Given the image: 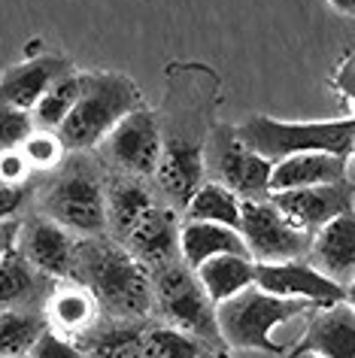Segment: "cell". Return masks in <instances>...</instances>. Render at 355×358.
<instances>
[{
	"label": "cell",
	"instance_id": "cell-1",
	"mask_svg": "<svg viewBox=\"0 0 355 358\" xmlns=\"http://www.w3.org/2000/svg\"><path fill=\"white\" fill-rule=\"evenodd\" d=\"M70 276L92 289L106 319L143 322L155 310V282L149 267L110 234L79 237Z\"/></svg>",
	"mask_w": 355,
	"mask_h": 358
},
{
	"label": "cell",
	"instance_id": "cell-2",
	"mask_svg": "<svg viewBox=\"0 0 355 358\" xmlns=\"http://www.w3.org/2000/svg\"><path fill=\"white\" fill-rule=\"evenodd\" d=\"M140 106L146 103L131 76L113 73V70L82 73L79 101L73 113L67 115V122L58 128V137L64 140L67 152H92L110 137V131L128 113L140 110Z\"/></svg>",
	"mask_w": 355,
	"mask_h": 358
},
{
	"label": "cell",
	"instance_id": "cell-3",
	"mask_svg": "<svg viewBox=\"0 0 355 358\" xmlns=\"http://www.w3.org/2000/svg\"><path fill=\"white\" fill-rule=\"evenodd\" d=\"M310 310H316V303L295 301V298H277V294L264 292L259 285H249L246 292L216 303V322H219V334L225 346L243 349V352L282 355L286 352V343L273 340V331L291 319L307 316Z\"/></svg>",
	"mask_w": 355,
	"mask_h": 358
},
{
	"label": "cell",
	"instance_id": "cell-4",
	"mask_svg": "<svg viewBox=\"0 0 355 358\" xmlns=\"http://www.w3.org/2000/svg\"><path fill=\"white\" fill-rule=\"evenodd\" d=\"M43 216L76 237L106 234V176L85 152H73L43 189Z\"/></svg>",
	"mask_w": 355,
	"mask_h": 358
},
{
	"label": "cell",
	"instance_id": "cell-5",
	"mask_svg": "<svg viewBox=\"0 0 355 358\" xmlns=\"http://www.w3.org/2000/svg\"><path fill=\"white\" fill-rule=\"evenodd\" d=\"M237 137L273 164L289 155H300V152H331V155L349 158L355 140V115L328 122H282L270 115H252L237 124Z\"/></svg>",
	"mask_w": 355,
	"mask_h": 358
},
{
	"label": "cell",
	"instance_id": "cell-6",
	"mask_svg": "<svg viewBox=\"0 0 355 358\" xmlns=\"http://www.w3.org/2000/svg\"><path fill=\"white\" fill-rule=\"evenodd\" d=\"M152 282H155V310L161 313L164 325L180 328L185 334L203 340L212 349L225 346L216 322V303L210 301L198 273L182 258L155 271Z\"/></svg>",
	"mask_w": 355,
	"mask_h": 358
},
{
	"label": "cell",
	"instance_id": "cell-7",
	"mask_svg": "<svg viewBox=\"0 0 355 358\" xmlns=\"http://www.w3.org/2000/svg\"><path fill=\"white\" fill-rule=\"evenodd\" d=\"M273 161L261 158L237 137V124H212L203 143V176L231 189L243 201L270 198Z\"/></svg>",
	"mask_w": 355,
	"mask_h": 358
},
{
	"label": "cell",
	"instance_id": "cell-8",
	"mask_svg": "<svg viewBox=\"0 0 355 358\" xmlns=\"http://www.w3.org/2000/svg\"><path fill=\"white\" fill-rule=\"evenodd\" d=\"M237 231L255 264L298 262V258H307L310 243H313V237L300 231L270 198L243 201Z\"/></svg>",
	"mask_w": 355,
	"mask_h": 358
},
{
	"label": "cell",
	"instance_id": "cell-9",
	"mask_svg": "<svg viewBox=\"0 0 355 358\" xmlns=\"http://www.w3.org/2000/svg\"><path fill=\"white\" fill-rule=\"evenodd\" d=\"M97 149H103V155L115 167V173L149 179L155 176L158 164H161V149H164L161 122L149 106H140V110L128 113L115 124L110 137Z\"/></svg>",
	"mask_w": 355,
	"mask_h": 358
},
{
	"label": "cell",
	"instance_id": "cell-10",
	"mask_svg": "<svg viewBox=\"0 0 355 358\" xmlns=\"http://www.w3.org/2000/svg\"><path fill=\"white\" fill-rule=\"evenodd\" d=\"M270 201L295 222L300 231L310 237L319 228H325L331 219L355 210V185L349 179L340 182H325V185H307V189H289V192H273Z\"/></svg>",
	"mask_w": 355,
	"mask_h": 358
},
{
	"label": "cell",
	"instance_id": "cell-11",
	"mask_svg": "<svg viewBox=\"0 0 355 358\" xmlns=\"http://www.w3.org/2000/svg\"><path fill=\"white\" fill-rule=\"evenodd\" d=\"M255 285L277 298H295L310 301L316 307H331V303L346 301V289L319 273L304 258L298 262H280V264H255Z\"/></svg>",
	"mask_w": 355,
	"mask_h": 358
},
{
	"label": "cell",
	"instance_id": "cell-12",
	"mask_svg": "<svg viewBox=\"0 0 355 358\" xmlns=\"http://www.w3.org/2000/svg\"><path fill=\"white\" fill-rule=\"evenodd\" d=\"M79 240L70 234L64 225L52 222L49 216H34L22 219V234H19V252L37 267L49 280H64L73 273V258H76Z\"/></svg>",
	"mask_w": 355,
	"mask_h": 358
},
{
	"label": "cell",
	"instance_id": "cell-13",
	"mask_svg": "<svg viewBox=\"0 0 355 358\" xmlns=\"http://www.w3.org/2000/svg\"><path fill=\"white\" fill-rule=\"evenodd\" d=\"M180 225L173 207L155 203L143 219L134 225V231L125 237V246L140 264L149 267V273L161 271V267L180 262Z\"/></svg>",
	"mask_w": 355,
	"mask_h": 358
},
{
	"label": "cell",
	"instance_id": "cell-14",
	"mask_svg": "<svg viewBox=\"0 0 355 358\" xmlns=\"http://www.w3.org/2000/svg\"><path fill=\"white\" fill-rule=\"evenodd\" d=\"M295 349L319 358H355V307L349 301H340L310 310L307 331Z\"/></svg>",
	"mask_w": 355,
	"mask_h": 358
},
{
	"label": "cell",
	"instance_id": "cell-15",
	"mask_svg": "<svg viewBox=\"0 0 355 358\" xmlns=\"http://www.w3.org/2000/svg\"><path fill=\"white\" fill-rule=\"evenodd\" d=\"M304 262L343 289L355 282V210L331 219L325 228L316 231Z\"/></svg>",
	"mask_w": 355,
	"mask_h": 358
},
{
	"label": "cell",
	"instance_id": "cell-16",
	"mask_svg": "<svg viewBox=\"0 0 355 358\" xmlns=\"http://www.w3.org/2000/svg\"><path fill=\"white\" fill-rule=\"evenodd\" d=\"M43 316H46V325L55 328L58 334L79 340L85 331H92L103 319V313L88 285L73 280V276H64V280H55V285H52Z\"/></svg>",
	"mask_w": 355,
	"mask_h": 358
},
{
	"label": "cell",
	"instance_id": "cell-17",
	"mask_svg": "<svg viewBox=\"0 0 355 358\" xmlns=\"http://www.w3.org/2000/svg\"><path fill=\"white\" fill-rule=\"evenodd\" d=\"M70 70H73V64L64 55H40L22 61V64L3 70V76H0V103L34 110L40 97L46 94V88Z\"/></svg>",
	"mask_w": 355,
	"mask_h": 358
},
{
	"label": "cell",
	"instance_id": "cell-18",
	"mask_svg": "<svg viewBox=\"0 0 355 358\" xmlns=\"http://www.w3.org/2000/svg\"><path fill=\"white\" fill-rule=\"evenodd\" d=\"M349 167V158L331 155V152H300L289 155L273 164L270 170V194L273 192H289V189H307V185H325V182H340Z\"/></svg>",
	"mask_w": 355,
	"mask_h": 358
},
{
	"label": "cell",
	"instance_id": "cell-19",
	"mask_svg": "<svg viewBox=\"0 0 355 358\" xmlns=\"http://www.w3.org/2000/svg\"><path fill=\"white\" fill-rule=\"evenodd\" d=\"M155 207V198L149 185L137 176L115 173L106 179V234L119 243L134 231V225Z\"/></svg>",
	"mask_w": 355,
	"mask_h": 358
},
{
	"label": "cell",
	"instance_id": "cell-20",
	"mask_svg": "<svg viewBox=\"0 0 355 358\" xmlns=\"http://www.w3.org/2000/svg\"><path fill=\"white\" fill-rule=\"evenodd\" d=\"M55 280L43 276L19 249L0 258V310H43Z\"/></svg>",
	"mask_w": 355,
	"mask_h": 358
},
{
	"label": "cell",
	"instance_id": "cell-21",
	"mask_svg": "<svg viewBox=\"0 0 355 358\" xmlns=\"http://www.w3.org/2000/svg\"><path fill=\"white\" fill-rule=\"evenodd\" d=\"M143 322L101 319L76 340L85 358H143Z\"/></svg>",
	"mask_w": 355,
	"mask_h": 358
},
{
	"label": "cell",
	"instance_id": "cell-22",
	"mask_svg": "<svg viewBox=\"0 0 355 358\" xmlns=\"http://www.w3.org/2000/svg\"><path fill=\"white\" fill-rule=\"evenodd\" d=\"M225 252L249 255L237 228L212 225V222H182L180 225V255L191 271L201 267L203 262H210V258L225 255Z\"/></svg>",
	"mask_w": 355,
	"mask_h": 358
},
{
	"label": "cell",
	"instance_id": "cell-23",
	"mask_svg": "<svg viewBox=\"0 0 355 358\" xmlns=\"http://www.w3.org/2000/svg\"><path fill=\"white\" fill-rule=\"evenodd\" d=\"M194 273H198V280L207 289L212 303H222L255 285V262L249 255H237V252L210 258L201 267H194Z\"/></svg>",
	"mask_w": 355,
	"mask_h": 358
},
{
	"label": "cell",
	"instance_id": "cell-24",
	"mask_svg": "<svg viewBox=\"0 0 355 358\" xmlns=\"http://www.w3.org/2000/svg\"><path fill=\"white\" fill-rule=\"evenodd\" d=\"M240 210L243 198H237L231 189L207 179L182 207V222H212V225L240 228Z\"/></svg>",
	"mask_w": 355,
	"mask_h": 358
},
{
	"label": "cell",
	"instance_id": "cell-25",
	"mask_svg": "<svg viewBox=\"0 0 355 358\" xmlns=\"http://www.w3.org/2000/svg\"><path fill=\"white\" fill-rule=\"evenodd\" d=\"M79 88H82V73H76V70L55 79L46 88V94L37 101V106L31 110L34 124L43 131H58L67 122V115L73 113V106L79 101Z\"/></svg>",
	"mask_w": 355,
	"mask_h": 358
},
{
	"label": "cell",
	"instance_id": "cell-26",
	"mask_svg": "<svg viewBox=\"0 0 355 358\" xmlns=\"http://www.w3.org/2000/svg\"><path fill=\"white\" fill-rule=\"evenodd\" d=\"M46 328L43 310H0V355H28Z\"/></svg>",
	"mask_w": 355,
	"mask_h": 358
},
{
	"label": "cell",
	"instance_id": "cell-27",
	"mask_svg": "<svg viewBox=\"0 0 355 358\" xmlns=\"http://www.w3.org/2000/svg\"><path fill=\"white\" fill-rule=\"evenodd\" d=\"M203 349H207L203 340L173 325H152L143 334V358H198Z\"/></svg>",
	"mask_w": 355,
	"mask_h": 358
},
{
	"label": "cell",
	"instance_id": "cell-28",
	"mask_svg": "<svg viewBox=\"0 0 355 358\" xmlns=\"http://www.w3.org/2000/svg\"><path fill=\"white\" fill-rule=\"evenodd\" d=\"M22 152H24V158H28V164L34 167V173H37V170L52 173V170H58L67 158V146H64V140L58 137V131H43V128H37L24 140Z\"/></svg>",
	"mask_w": 355,
	"mask_h": 358
},
{
	"label": "cell",
	"instance_id": "cell-29",
	"mask_svg": "<svg viewBox=\"0 0 355 358\" xmlns=\"http://www.w3.org/2000/svg\"><path fill=\"white\" fill-rule=\"evenodd\" d=\"M37 131L31 110L13 103H0V152L3 149H22L24 140Z\"/></svg>",
	"mask_w": 355,
	"mask_h": 358
},
{
	"label": "cell",
	"instance_id": "cell-30",
	"mask_svg": "<svg viewBox=\"0 0 355 358\" xmlns=\"http://www.w3.org/2000/svg\"><path fill=\"white\" fill-rule=\"evenodd\" d=\"M28 355H31V358H85L76 340L58 334L55 328H46V331H43V334L37 337V343L31 346Z\"/></svg>",
	"mask_w": 355,
	"mask_h": 358
},
{
	"label": "cell",
	"instance_id": "cell-31",
	"mask_svg": "<svg viewBox=\"0 0 355 358\" xmlns=\"http://www.w3.org/2000/svg\"><path fill=\"white\" fill-rule=\"evenodd\" d=\"M31 194H34V182H3L0 179V219H19V213Z\"/></svg>",
	"mask_w": 355,
	"mask_h": 358
},
{
	"label": "cell",
	"instance_id": "cell-32",
	"mask_svg": "<svg viewBox=\"0 0 355 358\" xmlns=\"http://www.w3.org/2000/svg\"><path fill=\"white\" fill-rule=\"evenodd\" d=\"M0 179H3V182H31L34 179V167L28 164L22 149L0 152Z\"/></svg>",
	"mask_w": 355,
	"mask_h": 358
},
{
	"label": "cell",
	"instance_id": "cell-33",
	"mask_svg": "<svg viewBox=\"0 0 355 358\" xmlns=\"http://www.w3.org/2000/svg\"><path fill=\"white\" fill-rule=\"evenodd\" d=\"M22 234V219H0V258H6L19 246Z\"/></svg>",
	"mask_w": 355,
	"mask_h": 358
},
{
	"label": "cell",
	"instance_id": "cell-34",
	"mask_svg": "<svg viewBox=\"0 0 355 358\" xmlns=\"http://www.w3.org/2000/svg\"><path fill=\"white\" fill-rule=\"evenodd\" d=\"M328 3H331L337 13H343V15H355V0H328Z\"/></svg>",
	"mask_w": 355,
	"mask_h": 358
},
{
	"label": "cell",
	"instance_id": "cell-35",
	"mask_svg": "<svg viewBox=\"0 0 355 358\" xmlns=\"http://www.w3.org/2000/svg\"><path fill=\"white\" fill-rule=\"evenodd\" d=\"M346 301H349L352 307H355V282H349V285H346Z\"/></svg>",
	"mask_w": 355,
	"mask_h": 358
},
{
	"label": "cell",
	"instance_id": "cell-36",
	"mask_svg": "<svg viewBox=\"0 0 355 358\" xmlns=\"http://www.w3.org/2000/svg\"><path fill=\"white\" fill-rule=\"evenodd\" d=\"M289 358H319V355H313V352H298V349H291Z\"/></svg>",
	"mask_w": 355,
	"mask_h": 358
},
{
	"label": "cell",
	"instance_id": "cell-37",
	"mask_svg": "<svg viewBox=\"0 0 355 358\" xmlns=\"http://www.w3.org/2000/svg\"><path fill=\"white\" fill-rule=\"evenodd\" d=\"M198 358H222V355H219V352H207V349H203V352H201Z\"/></svg>",
	"mask_w": 355,
	"mask_h": 358
},
{
	"label": "cell",
	"instance_id": "cell-38",
	"mask_svg": "<svg viewBox=\"0 0 355 358\" xmlns=\"http://www.w3.org/2000/svg\"><path fill=\"white\" fill-rule=\"evenodd\" d=\"M0 358H31V355H0Z\"/></svg>",
	"mask_w": 355,
	"mask_h": 358
},
{
	"label": "cell",
	"instance_id": "cell-39",
	"mask_svg": "<svg viewBox=\"0 0 355 358\" xmlns=\"http://www.w3.org/2000/svg\"><path fill=\"white\" fill-rule=\"evenodd\" d=\"M349 158H355V140H352V155Z\"/></svg>",
	"mask_w": 355,
	"mask_h": 358
}]
</instances>
